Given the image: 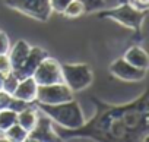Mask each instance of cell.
Listing matches in <instances>:
<instances>
[{
  "instance_id": "30bf717a",
  "label": "cell",
  "mask_w": 149,
  "mask_h": 142,
  "mask_svg": "<svg viewBox=\"0 0 149 142\" xmlns=\"http://www.w3.org/2000/svg\"><path fill=\"white\" fill-rule=\"evenodd\" d=\"M45 56H48V53H47L44 48H41V47H32V45H31L29 54H28V57L25 59L24 64H22L18 70H15L13 73L18 76V79H24V78L32 76L34 70L37 69V66L40 64V62H41Z\"/></svg>"
},
{
  "instance_id": "ac0fdd59",
  "label": "cell",
  "mask_w": 149,
  "mask_h": 142,
  "mask_svg": "<svg viewBox=\"0 0 149 142\" xmlns=\"http://www.w3.org/2000/svg\"><path fill=\"white\" fill-rule=\"evenodd\" d=\"M18 82H19V79H18V76L12 72H8L6 75H5V78H3V84H2V91H5V92H8V94H13V91L16 90V87H18Z\"/></svg>"
},
{
  "instance_id": "7c38bea8",
  "label": "cell",
  "mask_w": 149,
  "mask_h": 142,
  "mask_svg": "<svg viewBox=\"0 0 149 142\" xmlns=\"http://www.w3.org/2000/svg\"><path fill=\"white\" fill-rule=\"evenodd\" d=\"M29 50H31V45L25 40H18L13 45H10V50H9L8 56H9V60H10L12 72L18 70L24 64L25 59L29 54Z\"/></svg>"
},
{
  "instance_id": "3957f363",
  "label": "cell",
  "mask_w": 149,
  "mask_h": 142,
  "mask_svg": "<svg viewBox=\"0 0 149 142\" xmlns=\"http://www.w3.org/2000/svg\"><path fill=\"white\" fill-rule=\"evenodd\" d=\"M98 18L111 19L117 24H120L124 28H129L134 32H142V25L148 16V9H137L133 6L129 0L123 2L121 5L113 8V9H101L95 12Z\"/></svg>"
},
{
  "instance_id": "d4e9b609",
  "label": "cell",
  "mask_w": 149,
  "mask_h": 142,
  "mask_svg": "<svg viewBox=\"0 0 149 142\" xmlns=\"http://www.w3.org/2000/svg\"><path fill=\"white\" fill-rule=\"evenodd\" d=\"M0 141H5L3 139V133H0Z\"/></svg>"
},
{
  "instance_id": "9a60e30c",
  "label": "cell",
  "mask_w": 149,
  "mask_h": 142,
  "mask_svg": "<svg viewBox=\"0 0 149 142\" xmlns=\"http://www.w3.org/2000/svg\"><path fill=\"white\" fill-rule=\"evenodd\" d=\"M26 136H28V132L19 123L12 125L3 132V139L9 142H26Z\"/></svg>"
},
{
  "instance_id": "8992f818",
  "label": "cell",
  "mask_w": 149,
  "mask_h": 142,
  "mask_svg": "<svg viewBox=\"0 0 149 142\" xmlns=\"http://www.w3.org/2000/svg\"><path fill=\"white\" fill-rule=\"evenodd\" d=\"M73 100V91L63 82L50 84V85H38L35 103L40 104H58Z\"/></svg>"
},
{
  "instance_id": "9c48e42d",
  "label": "cell",
  "mask_w": 149,
  "mask_h": 142,
  "mask_svg": "<svg viewBox=\"0 0 149 142\" xmlns=\"http://www.w3.org/2000/svg\"><path fill=\"white\" fill-rule=\"evenodd\" d=\"M110 73L114 76V78H118L120 81H126V82H137V81H142L145 79L148 70L146 69H139L136 66H132L130 63H127L123 57H118L116 59L110 67Z\"/></svg>"
},
{
  "instance_id": "2e32d148",
  "label": "cell",
  "mask_w": 149,
  "mask_h": 142,
  "mask_svg": "<svg viewBox=\"0 0 149 142\" xmlns=\"http://www.w3.org/2000/svg\"><path fill=\"white\" fill-rule=\"evenodd\" d=\"M18 111L13 108H0V133L16 123Z\"/></svg>"
},
{
  "instance_id": "cb8c5ba5",
  "label": "cell",
  "mask_w": 149,
  "mask_h": 142,
  "mask_svg": "<svg viewBox=\"0 0 149 142\" xmlns=\"http://www.w3.org/2000/svg\"><path fill=\"white\" fill-rule=\"evenodd\" d=\"M3 78H5V73H0V90H2V84H3Z\"/></svg>"
},
{
  "instance_id": "e0dca14e",
  "label": "cell",
  "mask_w": 149,
  "mask_h": 142,
  "mask_svg": "<svg viewBox=\"0 0 149 142\" xmlns=\"http://www.w3.org/2000/svg\"><path fill=\"white\" fill-rule=\"evenodd\" d=\"M63 16L69 18V19H76L82 15H85V9L84 5L79 2V0H70L69 5L64 8V10L61 12Z\"/></svg>"
},
{
  "instance_id": "8fae6325",
  "label": "cell",
  "mask_w": 149,
  "mask_h": 142,
  "mask_svg": "<svg viewBox=\"0 0 149 142\" xmlns=\"http://www.w3.org/2000/svg\"><path fill=\"white\" fill-rule=\"evenodd\" d=\"M37 91H38V84L35 82V79L32 76H28V78L19 79L18 87L13 91L12 95L15 98L21 100V101H25L28 104H32V103H35Z\"/></svg>"
},
{
  "instance_id": "52a82bcc",
  "label": "cell",
  "mask_w": 149,
  "mask_h": 142,
  "mask_svg": "<svg viewBox=\"0 0 149 142\" xmlns=\"http://www.w3.org/2000/svg\"><path fill=\"white\" fill-rule=\"evenodd\" d=\"M32 78L38 85H50V84H57L63 82L61 79V69H60V62L56 60L54 57L45 56L37 69L34 70Z\"/></svg>"
},
{
  "instance_id": "484cf974",
  "label": "cell",
  "mask_w": 149,
  "mask_h": 142,
  "mask_svg": "<svg viewBox=\"0 0 149 142\" xmlns=\"http://www.w3.org/2000/svg\"><path fill=\"white\" fill-rule=\"evenodd\" d=\"M129 2H130V0H129Z\"/></svg>"
},
{
  "instance_id": "4fadbf2b",
  "label": "cell",
  "mask_w": 149,
  "mask_h": 142,
  "mask_svg": "<svg viewBox=\"0 0 149 142\" xmlns=\"http://www.w3.org/2000/svg\"><path fill=\"white\" fill-rule=\"evenodd\" d=\"M123 59L130 63L132 66H136L139 69H146L149 67V59H148V53L140 47V45H132L129 47L124 54H123Z\"/></svg>"
},
{
  "instance_id": "7a4b0ae2",
  "label": "cell",
  "mask_w": 149,
  "mask_h": 142,
  "mask_svg": "<svg viewBox=\"0 0 149 142\" xmlns=\"http://www.w3.org/2000/svg\"><path fill=\"white\" fill-rule=\"evenodd\" d=\"M34 104L38 107L41 113L48 116L53 123H56L57 126L66 130L78 129L86 120L82 107L74 100H69L58 104H40V103H34Z\"/></svg>"
},
{
  "instance_id": "277c9868",
  "label": "cell",
  "mask_w": 149,
  "mask_h": 142,
  "mask_svg": "<svg viewBox=\"0 0 149 142\" xmlns=\"http://www.w3.org/2000/svg\"><path fill=\"white\" fill-rule=\"evenodd\" d=\"M60 69L63 84L73 92L86 90L94 81L92 69L86 63H60Z\"/></svg>"
},
{
  "instance_id": "6da1fadb",
  "label": "cell",
  "mask_w": 149,
  "mask_h": 142,
  "mask_svg": "<svg viewBox=\"0 0 149 142\" xmlns=\"http://www.w3.org/2000/svg\"><path fill=\"white\" fill-rule=\"evenodd\" d=\"M95 113L89 120L74 129H63L60 139H74L86 136L91 141L134 142L146 141L149 136V97L145 90L137 98L126 104H108L92 98Z\"/></svg>"
},
{
  "instance_id": "ffe728a7",
  "label": "cell",
  "mask_w": 149,
  "mask_h": 142,
  "mask_svg": "<svg viewBox=\"0 0 149 142\" xmlns=\"http://www.w3.org/2000/svg\"><path fill=\"white\" fill-rule=\"evenodd\" d=\"M10 38L9 35L0 28V54H8L10 50Z\"/></svg>"
},
{
  "instance_id": "603a6c76",
  "label": "cell",
  "mask_w": 149,
  "mask_h": 142,
  "mask_svg": "<svg viewBox=\"0 0 149 142\" xmlns=\"http://www.w3.org/2000/svg\"><path fill=\"white\" fill-rule=\"evenodd\" d=\"M130 3L136 6L137 9H148L149 8V0H130Z\"/></svg>"
},
{
  "instance_id": "ba28073f",
  "label": "cell",
  "mask_w": 149,
  "mask_h": 142,
  "mask_svg": "<svg viewBox=\"0 0 149 142\" xmlns=\"http://www.w3.org/2000/svg\"><path fill=\"white\" fill-rule=\"evenodd\" d=\"M26 141L28 142H56L61 139L57 130L54 129V123L51 122V119L40 111L35 126L28 132Z\"/></svg>"
},
{
  "instance_id": "7402d4cb",
  "label": "cell",
  "mask_w": 149,
  "mask_h": 142,
  "mask_svg": "<svg viewBox=\"0 0 149 142\" xmlns=\"http://www.w3.org/2000/svg\"><path fill=\"white\" fill-rule=\"evenodd\" d=\"M12 70V66H10V60H9V56L8 54H0V73H8Z\"/></svg>"
},
{
  "instance_id": "44dd1931",
  "label": "cell",
  "mask_w": 149,
  "mask_h": 142,
  "mask_svg": "<svg viewBox=\"0 0 149 142\" xmlns=\"http://www.w3.org/2000/svg\"><path fill=\"white\" fill-rule=\"evenodd\" d=\"M70 0H50V6H51V10L56 12V13H61L64 10V8L69 5Z\"/></svg>"
},
{
  "instance_id": "5bb4252c",
  "label": "cell",
  "mask_w": 149,
  "mask_h": 142,
  "mask_svg": "<svg viewBox=\"0 0 149 142\" xmlns=\"http://www.w3.org/2000/svg\"><path fill=\"white\" fill-rule=\"evenodd\" d=\"M38 114H40V110L38 107L32 103V104H28L25 108H22L21 111H18V119H16V123H19L26 132H29L35 123H37V119H38Z\"/></svg>"
},
{
  "instance_id": "5b68a950",
  "label": "cell",
  "mask_w": 149,
  "mask_h": 142,
  "mask_svg": "<svg viewBox=\"0 0 149 142\" xmlns=\"http://www.w3.org/2000/svg\"><path fill=\"white\" fill-rule=\"evenodd\" d=\"M5 5L32 19L47 22L53 13L50 0H5Z\"/></svg>"
},
{
  "instance_id": "d6986e66",
  "label": "cell",
  "mask_w": 149,
  "mask_h": 142,
  "mask_svg": "<svg viewBox=\"0 0 149 142\" xmlns=\"http://www.w3.org/2000/svg\"><path fill=\"white\" fill-rule=\"evenodd\" d=\"M79 2L84 5L85 13H95V12L107 8L105 0H79Z\"/></svg>"
}]
</instances>
